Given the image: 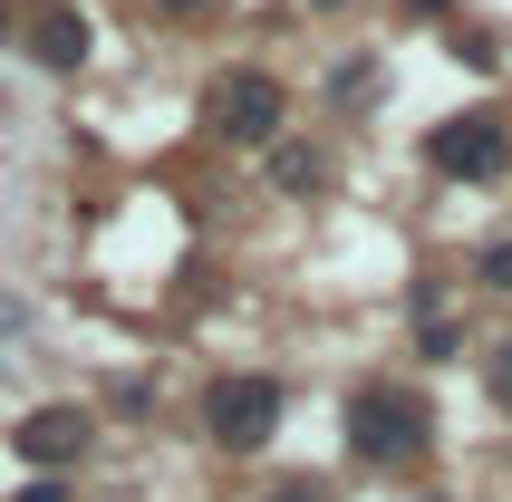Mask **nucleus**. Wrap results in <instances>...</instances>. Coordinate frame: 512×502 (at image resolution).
Here are the masks:
<instances>
[{"instance_id": "1", "label": "nucleus", "mask_w": 512, "mask_h": 502, "mask_svg": "<svg viewBox=\"0 0 512 502\" xmlns=\"http://www.w3.org/2000/svg\"><path fill=\"white\" fill-rule=\"evenodd\" d=\"M348 454L368 464V474H416L435 454V396L426 387H358L348 396Z\"/></svg>"}, {"instance_id": "2", "label": "nucleus", "mask_w": 512, "mask_h": 502, "mask_svg": "<svg viewBox=\"0 0 512 502\" xmlns=\"http://www.w3.org/2000/svg\"><path fill=\"white\" fill-rule=\"evenodd\" d=\"M281 116H290V87L271 78V68H223V78L203 87V126H213L232 155L271 145V136H281Z\"/></svg>"}, {"instance_id": "3", "label": "nucleus", "mask_w": 512, "mask_h": 502, "mask_svg": "<svg viewBox=\"0 0 512 502\" xmlns=\"http://www.w3.org/2000/svg\"><path fill=\"white\" fill-rule=\"evenodd\" d=\"M426 174L435 184H503L512 174V126L493 107H464L445 126H426Z\"/></svg>"}, {"instance_id": "4", "label": "nucleus", "mask_w": 512, "mask_h": 502, "mask_svg": "<svg viewBox=\"0 0 512 502\" xmlns=\"http://www.w3.org/2000/svg\"><path fill=\"white\" fill-rule=\"evenodd\" d=\"M281 377H213L203 387V435L223 454H261L271 435H281Z\"/></svg>"}, {"instance_id": "5", "label": "nucleus", "mask_w": 512, "mask_h": 502, "mask_svg": "<svg viewBox=\"0 0 512 502\" xmlns=\"http://www.w3.org/2000/svg\"><path fill=\"white\" fill-rule=\"evenodd\" d=\"M10 454H20L29 474H68V464H87L97 454V406H20V425H10Z\"/></svg>"}, {"instance_id": "6", "label": "nucleus", "mask_w": 512, "mask_h": 502, "mask_svg": "<svg viewBox=\"0 0 512 502\" xmlns=\"http://www.w3.org/2000/svg\"><path fill=\"white\" fill-rule=\"evenodd\" d=\"M29 58H39V68H49V78H78L87 68V49H97V29L78 20V10H29Z\"/></svg>"}, {"instance_id": "7", "label": "nucleus", "mask_w": 512, "mask_h": 502, "mask_svg": "<svg viewBox=\"0 0 512 502\" xmlns=\"http://www.w3.org/2000/svg\"><path fill=\"white\" fill-rule=\"evenodd\" d=\"M271 184H281V194H319V155L310 145H281V155H271Z\"/></svg>"}, {"instance_id": "8", "label": "nucleus", "mask_w": 512, "mask_h": 502, "mask_svg": "<svg viewBox=\"0 0 512 502\" xmlns=\"http://www.w3.org/2000/svg\"><path fill=\"white\" fill-rule=\"evenodd\" d=\"M484 396H493V406L512 416V329H503V338L484 348Z\"/></svg>"}, {"instance_id": "9", "label": "nucleus", "mask_w": 512, "mask_h": 502, "mask_svg": "<svg viewBox=\"0 0 512 502\" xmlns=\"http://www.w3.org/2000/svg\"><path fill=\"white\" fill-rule=\"evenodd\" d=\"M261 502H339V483H329V474H281Z\"/></svg>"}, {"instance_id": "10", "label": "nucleus", "mask_w": 512, "mask_h": 502, "mask_svg": "<svg viewBox=\"0 0 512 502\" xmlns=\"http://www.w3.org/2000/svg\"><path fill=\"white\" fill-rule=\"evenodd\" d=\"M368 87H377V58H348V68H339V107H348V116H358V107H377Z\"/></svg>"}, {"instance_id": "11", "label": "nucleus", "mask_w": 512, "mask_h": 502, "mask_svg": "<svg viewBox=\"0 0 512 502\" xmlns=\"http://www.w3.org/2000/svg\"><path fill=\"white\" fill-rule=\"evenodd\" d=\"M474 271H484V280H493V290H512V242H493V251H484V261H474Z\"/></svg>"}, {"instance_id": "12", "label": "nucleus", "mask_w": 512, "mask_h": 502, "mask_svg": "<svg viewBox=\"0 0 512 502\" xmlns=\"http://www.w3.org/2000/svg\"><path fill=\"white\" fill-rule=\"evenodd\" d=\"M155 10H165V20H213L223 0H155Z\"/></svg>"}, {"instance_id": "13", "label": "nucleus", "mask_w": 512, "mask_h": 502, "mask_svg": "<svg viewBox=\"0 0 512 502\" xmlns=\"http://www.w3.org/2000/svg\"><path fill=\"white\" fill-rule=\"evenodd\" d=\"M20 502H68V483H58V474H39V483H20Z\"/></svg>"}, {"instance_id": "14", "label": "nucleus", "mask_w": 512, "mask_h": 502, "mask_svg": "<svg viewBox=\"0 0 512 502\" xmlns=\"http://www.w3.org/2000/svg\"><path fill=\"white\" fill-rule=\"evenodd\" d=\"M426 502H435V493H426Z\"/></svg>"}]
</instances>
